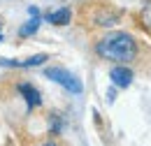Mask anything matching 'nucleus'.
<instances>
[{"label":"nucleus","instance_id":"8","mask_svg":"<svg viewBox=\"0 0 151 146\" xmlns=\"http://www.w3.org/2000/svg\"><path fill=\"white\" fill-rule=\"evenodd\" d=\"M60 130H63V121L58 114H54L51 116V135H60Z\"/></svg>","mask_w":151,"mask_h":146},{"label":"nucleus","instance_id":"5","mask_svg":"<svg viewBox=\"0 0 151 146\" xmlns=\"http://www.w3.org/2000/svg\"><path fill=\"white\" fill-rule=\"evenodd\" d=\"M19 93L26 97V102H28V107H30V109L42 104V95H40V91L33 86V84H19Z\"/></svg>","mask_w":151,"mask_h":146},{"label":"nucleus","instance_id":"4","mask_svg":"<svg viewBox=\"0 0 151 146\" xmlns=\"http://www.w3.org/2000/svg\"><path fill=\"white\" fill-rule=\"evenodd\" d=\"M109 79H112V84L116 88H128L132 84V72L126 65H116V67L109 70Z\"/></svg>","mask_w":151,"mask_h":146},{"label":"nucleus","instance_id":"1","mask_svg":"<svg viewBox=\"0 0 151 146\" xmlns=\"http://www.w3.org/2000/svg\"><path fill=\"white\" fill-rule=\"evenodd\" d=\"M95 54L105 60L126 65L137 58V42L128 33H107L105 37H100L95 42Z\"/></svg>","mask_w":151,"mask_h":146},{"label":"nucleus","instance_id":"3","mask_svg":"<svg viewBox=\"0 0 151 146\" xmlns=\"http://www.w3.org/2000/svg\"><path fill=\"white\" fill-rule=\"evenodd\" d=\"M47 60H49V56H47V54H35V56H30V58H26V60L0 58V65H2V67H40V65H44Z\"/></svg>","mask_w":151,"mask_h":146},{"label":"nucleus","instance_id":"9","mask_svg":"<svg viewBox=\"0 0 151 146\" xmlns=\"http://www.w3.org/2000/svg\"><path fill=\"white\" fill-rule=\"evenodd\" d=\"M37 146H58V142H54V139H47V142H42V144Z\"/></svg>","mask_w":151,"mask_h":146},{"label":"nucleus","instance_id":"2","mask_svg":"<svg viewBox=\"0 0 151 146\" xmlns=\"http://www.w3.org/2000/svg\"><path fill=\"white\" fill-rule=\"evenodd\" d=\"M44 74H47L51 81L60 84L65 91L75 93V95H79V93H81V81H79L72 72H68L65 67H47V70H44Z\"/></svg>","mask_w":151,"mask_h":146},{"label":"nucleus","instance_id":"7","mask_svg":"<svg viewBox=\"0 0 151 146\" xmlns=\"http://www.w3.org/2000/svg\"><path fill=\"white\" fill-rule=\"evenodd\" d=\"M37 28H40V16H33L30 21H26V23L19 28V35L21 37H30V35L37 33Z\"/></svg>","mask_w":151,"mask_h":146},{"label":"nucleus","instance_id":"6","mask_svg":"<svg viewBox=\"0 0 151 146\" xmlns=\"http://www.w3.org/2000/svg\"><path fill=\"white\" fill-rule=\"evenodd\" d=\"M44 19H47L49 23H54V26H68V23L72 21V9H70V7H60L56 12H49Z\"/></svg>","mask_w":151,"mask_h":146},{"label":"nucleus","instance_id":"10","mask_svg":"<svg viewBox=\"0 0 151 146\" xmlns=\"http://www.w3.org/2000/svg\"><path fill=\"white\" fill-rule=\"evenodd\" d=\"M0 39H2V35H0Z\"/></svg>","mask_w":151,"mask_h":146}]
</instances>
